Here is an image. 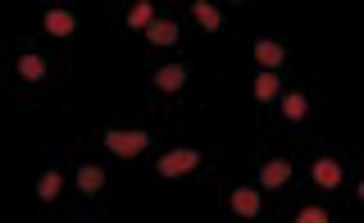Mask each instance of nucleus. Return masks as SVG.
<instances>
[{
  "mask_svg": "<svg viewBox=\"0 0 364 223\" xmlns=\"http://www.w3.org/2000/svg\"><path fill=\"white\" fill-rule=\"evenodd\" d=\"M109 146H119V155H136V151H146V132H132V137H123V132H109Z\"/></svg>",
  "mask_w": 364,
  "mask_h": 223,
  "instance_id": "obj_2",
  "label": "nucleus"
},
{
  "mask_svg": "<svg viewBox=\"0 0 364 223\" xmlns=\"http://www.w3.org/2000/svg\"><path fill=\"white\" fill-rule=\"evenodd\" d=\"M296 223H328V210H318V205H305L301 214H296Z\"/></svg>",
  "mask_w": 364,
  "mask_h": 223,
  "instance_id": "obj_6",
  "label": "nucleus"
},
{
  "mask_svg": "<svg viewBox=\"0 0 364 223\" xmlns=\"http://www.w3.org/2000/svg\"><path fill=\"white\" fill-rule=\"evenodd\" d=\"M196 14H200V23H210V28H219V23H223V14H214L210 5H196Z\"/></svg>",
  "mask_w": 364,
  "mask_h": 223,
  "instance_id": "obj_9",
  "label": "nucleus"
},
{
  "mask_svg": "<svg viewBox=\"0 0 364 223\" xmlns=\"http://www.w3.org/2000/svg\"><path fill=\"white\" fill-rule=\"evenodd\" d=\"M77 183H82V192H96V187H100V169H82Z\"/></svg>",
  "mask_w": 364,
  "mask_h": 223,
  "instance_id": "obj_7",
  "label": "nucleus"
},
{
  "mask_svg": "<svg viewBox=\"0 0 364 223\" xmlns=\"http://www.w3.org/2000/svg\"><path fill=\"white\" fill-rule=\"evenodd\" d=\"M155 37H159V46H168V37H173V23H159Z\"/></svg>",
  "mask_w": 364,
  "mask_h": 223,
  "instance_id": "obj_11",
  "label": "nucleus"
},
{
  "mask_svg": "<svg viewBox=\"0 0 364 223\" xmlns=\"http://www.w3.org/2000/svg\"><path fill=\"white\" fill-rule=\"evenodd\" d=\"M314 183L318 187H337L341 183V164L337 160H314Z\"/></svg>",
  "mask_w": 364,
  "mask_h": 223,
  "instance_id": "obj_3",
  "label": "nucleus"
},
{
  "mask_svg": "<svg viewBox=\"0 0 364 223\" xmlns=\"http://www.w3.org/2000/svg\"><path fill=\"white\" fill-rule=\"evenodd\" d=\"M287 178H291V164L287 160H269L264 173H259V187H282Z\"/></svg>",
  "mask_w": 364,
  "mask_h": 223,
  "instance_id": "obj_1",
  "label": "nucleus"
},
{
  "mask_svg": "<svg viewBox=\"0 0 364 223\" xmlns=\"http://www.w3.org/2000/svg\"><path fill=\"white\" fill-rule=\"evenodd\" d=\"M360 200H364V183H360Z\"/></svg>",
  "mask_w": 364,
  "mask_h": 223,
  "instance_id": "obj_12",
  "label": "nucleus"
},
{
  "mask_svg": "<svg viewBox=\"0 0 364 223\" xmlns=\"http://www.w3.org/2000/svg\"><path fill=\"white\" fill-rule=\"evenodd\" d=\"M182 82H187V69H178V64H168V69H159V87H164V92H178Z\"/></svg>",
  "mask_w": 364,
  "mask_h": 223,
  "instance_id": "obj_4",
  "label": "nucleus"
},
{
  "mask_svg": "<svg viewBox=\"0 0 364 223\" xmlns=\"http://www.w3.org/2000/svg\"><path fill=\"white\" fill-rule=\"evenodd\" d=\"M301 109H305V100L301 96H287V119H301Z\"/></svg>",
  "mask_w": 364,
  "mask_h": 223,
  "instance_id": "obj_10",
  "label": "nucleus"
},
{
  "mask_svg": "<svg viewBox=\"0 0 364 223\" xmlns=\"http://www.w3.org/2000/svg\"><path fill=\"white\" fill-rule=\"evenodd\" d=\"M23 73H28V82H37V77L46 73V64H41V60H32V55H28V60H23Z\"/></svg>",
  "mask_w": 364,
  "mask_h": 223,
  "instance_id": "obj_8",
  "label": "nucleus"
},
{
  "mask_svg": "<svg viewBox=\"0 0 364 223\" xmlns=\"http://www.w3.org/2000/svg\"><path fill=\"white\" fill-rule=\"evenodd\" d=\"M232 205L242 210V214H255V210H259V192H246V187H242V192L232 196Z\"/></svg>",
  "mask_w": 364,
  "mask_h": 223,
  "instance_id": "obj_5",
  "label": "nucleus"
}]
</instances>
